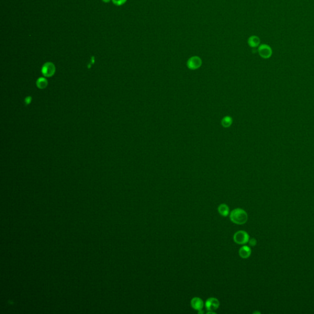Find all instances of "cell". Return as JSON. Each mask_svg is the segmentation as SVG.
I'll return each mask as SVG.
<instances>
[{
  "mask_svg": "<svg viewBox=\"0 0 314 314\" xmlns=\"http://www.w3.org/2000/svg\"><path fill=\"white\" fill-rule=\"evenodd\" d=\"M230 218L231 221L234 223L243 225L247 222L248 220V215L243 209L238 208L235 209L231 212Z\"/></svg>",
  "mask_w": 314,
  "mask_h": 314,
  "instance_id": "obj_1",
  "label": "cell"
},
{
  "mask_svg": "<svg viewBox=\"0 0 314 314\" xmlns=\"http://www.w3.org/2000/svg\"><path fill=\"white\" fill-rule=\"evenodd\" d=\"M234 241L240 245L245 244L249 242V235L245 231H237L233 236Z\"/></svg>",
  "mask_w": 314,
  "mask_h": 314,
  "instance_id": "obj_2",
  "label": "cell"
},
{
  "mask_svg": "<svg viewBox=\"0 0 314 314\" xmlns=\"http://www.w3.org/2000/svg\"><path fill=\"white\" fill-rule=\"evenodd\" d=\"M55 72V66L51 62L46 63L42 68V73L46 77L52 76Z\"/></svg>",
  "mask_w": 314,
  "mask_h": 314,
  "instance_id": "obj_3",
  "label": "cell"
},
{
  "mask_svg": "<svg viewBox=\"0 0 314 314\" xmlns=\"http://www.w3.org/2000/svg\"><path fill=\"white\" fill-rule=\"evenodd\" d=\"M187 66L189 69L194 70L199 68L202 65L201 59L198 56H194L190 58L187 61Z\"/></svg>",
  "mask_w": 314,
  "mask_h": 314,
  "instance_id": "obj_4",
  "label": "cell"
},
{
  "mask_svg": "<svg viewBox=\"0 0 314 314\" xmlns=\"http://www.w3.org/2000/svg\"><path fill=\"white\" fill-rule=\"evenodd\" d=\"M220 305L219 301L216 297H210L207 299L205 303V308L209 311H214L217 310Z\"/></svg>",
  "mask_w": 314,
  "mask_h": 314,
  "instance_id": "obj_5",
  "label": "cell"
},
{
  "mask_svg": "<svg viewBox=\"0 0 314 314\" xmlns=\"http://www.w3.org/2000/svg\"><path fill=\"white\" fill-rule=\"evenodd\" d=\"M260 55L263 58H268L272 55L271 48L266 44H261L259 46L258 49Z\"/></svg>",
  "mask_w": 314,
  "mask_h": 314,
  "instance_id": "obj_6",
  "label": "cell"
},
{
  "mask_svg": "<svg viewBox=\"0 0 314 314\" xmlns=\"http://www.w3.org/2000/svg\"><path fill=\"white\" fill-rule=\"evenodd\" d=\"M191 305L196 310H202L204 307V302L200 297H194L191 300Z\"/></svg>",
  "mask_w": 314,
  "mask_h": 314,
  "instance_id": "obj_7",
  "label": "cell"
},
{
  "mask_svg": "<svg viewBox=\"0 0 314 314\" xmlns=\"http://www.w3.org/2000/svg\"><path fill=\"white\" fill-rule=\"evenodd\" d=\"M251 253H252L251 249H250L249 247L246 246H242V247L239 249V256H240L241 258H244V259L249 258V257L250 256Z\"/></svg>",
  "mask_w": 314,
  "mask_h": 314,
  "instance_id": "obj_8",
  "label": "cell"
},
{
  "mask_svg": "<svg viewBox=\"0 0 314 314\" xmlns=\"http://www.w3.org/2000/svg\"><path fill=\"white\" fill-rule=\"evenodd\" d=\"M260 39L257 36H252L248 39V44L251 47H257L260 45Z\"/></svg>",
  "mask_w": 314,
  "mask_h": 314,
  "instance_id": "obj_9",
  "label": "cell"
},
{
  "mask_svg": "<svg viewBox=\"0 0 314 314\" xmlns=\"http://www.w3.org/2000/svg\"><path fill=\"white\" fill-rule=\"evenodd\" d=\"M218 211L222 216L227 217L229 214L230 209L227 204H222L218 207Z\"/></svg>",
  "mask_w": 314,
  "mask_h": 314,
  "instance_id": "obj_10",
  "label": "cell"
},
{
  "mask_svg": "<svg viewBox=\"0 0 314 314\" xmlns=\"http://www.w3.org/2000/svg\"><path fill=\"white\" fill-rule=\"evenodd\" d=\"M47 84H48L47 80L44 77L39 78L36 82V85H37L38 87L40 89L45 88L47 86Z\"/></svg>",
  "mask_w": 314,
  "mask_h": 314,
  "instance_id": "obj_11",
  "label": "cell"
},
{
  "mask_svg": "<svg viewBox=\"0 0 314 314\" xmlns=\"http://www.w3.org/2000/svg\"><path fill=\"white\" fill-rule=\"evenodd\" d=\"M232 119L230 117H225L222 121V124L223 125V127H225V128H227V127H229L231 126V125L232 124Z\"/></svg>",
  "mask_w": 314,
  "mask_h": 314,
  "instance_id": "obj_12",
  "label": "cell"
},
{
  "mask_svg": "<svg viewBox=\"0 0 314 314\" xmlns=\"http://www.w3.org/2000/svg\"><path fill=\"white\" fill-rule=\"evenodd\" d=\"M113 3L116 6H122L124 5L127 0H112Z\"/></svg>",
  "mask_w": 314,
  "mask_h": 314,
  "instance_id": "obj_13",
  "label": "cell"
},
{
  "mask_svg": "<svg viewBox=\"0 0 314 314\" xmlns=\"http://www.w3.org/2000/svg\"><path fill=\"white\" fill-rule=\"evenodd\" d=\"M249 243L250 246H256V244H257V240H256L255 238L250 239H249Z\"/></svg>",
  "mask_w": 314,
  "mask_h": 314,
  "instance_id": "obj_14",
  "label": "cell"
},
{
  "mask_svg": "<svg viewBox=\"0 0 314 314\" xmlns=\"http://www.w3.org/2000/svg\"><path fill=\"white\" fill-rule=\"evenodd\" d=\"M31 97H30V96H28L25 99V102L27 104H29L31 102Z\"/></svg>",
  "mask_w": 314,
  "mask_h": 314,
  "instance_id": "obj_15",
  "label": "cell"
},
{
  "mask_svg": "<svg viewBox=\"0 0 314 314\" xmlns=\"http://www.w3.org/2000/svg\"><path fill=\"white\" fill-rule=\"evenodd\" d=\"M110 1L111 0H102V2H104V3H109Z\"/></svg>",
  "mask_w": 314,
  "mask_h": 314,
  "instance_id": "obj_16",
  "label": "cell"
}]
</instances>
